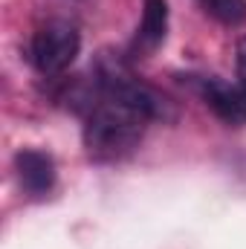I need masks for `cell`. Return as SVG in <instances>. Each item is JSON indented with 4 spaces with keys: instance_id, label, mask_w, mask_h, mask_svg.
<instances>
[{
    "instance_id": "obj_1",
    "label": "cell",
    "mask_w": 246,
    "mask_h": 249,
    "mask_svg": "<svg viewBox=\"0 0 246 249\" xmlns=\"http://www.w3.org/2000/svg\"><path fill=\"white\" fill-rule=\"evenodd\" d=\"M165 116V99L127 75L122 67L105 64L84 96V148L93 162H119L130 157L148 124Z\"/></svg>"
},
{
    "instance_id": "obj_2",
    "label": "cell",
    "mask_w": 246,
    "mask_h": 249,
    "mask_svg": "<svg viewBox=\"0 0 246 249\" xmlns=\"http://www.w3.org/2000/svg\"><path fill=\"white\" fill-rule=\"evenodd\" d=\"M78 50H81L78 29L70 20L53 18V20L41 23L32 32V41H29V64L41 75H58V72H64L70 64L75 61Z\"/></svg>"
},
{
    "instance_id": "obj_3",
    "label": "cell",
    "mask_w": 246,
    "mask_h": 249,
    "mask_svg": "<svg viewBox=\"0 0 246 249\" xmlns=\"http://www.w3.org/2000/svg\"><path fill=\"white\" fill-rule=\"evenodd\" d=\"M188 81L220 122L235 127L246 122V93L241 84H229L217 75H188Z\"/></svg>"
},
{
    "instance_id": "obj_4",
    "label": "cell",
    "mask_w": 246,
    "mask_h": 249,
    "mask_svg": "<svg viewBox=\"0 0 246 249\" xmlns=\"http://www.w3.org/2000/svg\"><path fill=\"white\" fill-rule=\"evenodd\" d=\"M15 171H18L20 188L32 197H44L55 186V162L47 151L20 148L15 154Z\"/></svg>"
},
{
    "instance_id": "obj_5",
    "label": "cell",
    "mask_w": 246,
    "mask_h": 249,
    "mask_svg": "<svg viewBox=\"0 0 246 249\" xmlns=\"http://www.w3.org/2000/svg\"><path fill=\"white\" fill-rule=\"evenodd\" d=\"M165 32H168V3L165 0H145V9H142V23L136 29V38H133V53H154L162 41H165Z\"/></svg>"
},
{
    "instance_id": "obj_6",
    "label": "cell",
    "mask_w": 246,
    "mask_h": 249,
    "mask_svg": "<svg viewBox=\"0 0 246 249\" xmlns=\"http://www.w3.org/2000/svg\"><path fill=\"white\" fill-rule=\"evenodd\" d=\"M200 6L226 26H241L246 20V0H200Z\"/></svg>"
},
{
    "instance_id": "obj_7",
    "label": "cell",
    "mask_w": 246,
    "mask_h": 249,
    "mask_svg": "<svg viewBox=\"0 0 246 249\" xmlns=\"http://www.w3.org/2000/svg\"><path fill=\"white\" fill-rule=\"evenodd\" d=\"M238 84L244 87V93H246V38H241V44H238Z\"/></svg>"
}]
</instances>
